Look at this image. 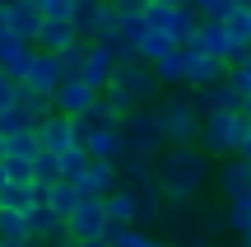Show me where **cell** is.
<instances>
[{
    "mask_svg": "<svg viewBox=\"0 0 251 247\" xmlns=\"http://www.w3.org/2000/svg\"><path fill=\"white\" fill-rule=\"evenodd\" d=\"M214 164L200 145H163V154L153 159V182L168 201L186 205L191 196H200V187L209 182Z\"/></svg>",
    "mask_w": 251,
    "mask_h": 247,
    "instance_id": "cell-1",
    "label": "cell"
},
{
    "mask_svg": "<svg viewBox=\"0 0 251 247\" xmlns=\"http://www.w3.org/2000/svg\"><path fill=\"white\" fill-rule=\"evenodd\" d=\"M247 131H251V121L242 117V108L237 112H205V117H200L196 145L205 149L209 159H228V154H242Z\"/></svg>",
    "mask_w": 251,
    "mask_h": 247,
    "instance_id": "cell-2",
    "label": "cell"
},
{
    "mask_svg": "<svg viewBox=\"0 0 251 247\" xmlns=\"http://www.w3.org/2000/svg\"><path fill=\"white\" fill-rule=\"evenodd\" d=\"M153 117H158V131L168 145H196L200 136V112L191 103V93H168V98L153 103Z\"/></svg>",
    "mask_w": 251,
    "mask_h": 247,
    "instance_id": "cell-3",
    "label": "cell"
},
{
    "mask_svg": "<svg viewBox=\"0 0 251 247\" xmlns=\"http://www.w3.org/2000/svg\"><path fill=\"white\" fill-rule=\"evenodd\" d=\"M121 140H126V154H140V159H158L163 154V131H158V117L153 108H130L121 117Z\"/></svg>",
    "mask_w": 251,
    "mask_h": 247,
    "instance_id": "cell-4",
    "label": "cell"
},
{
    "mask_svg": "<svg viewBox=\"0 0 251 247\" xmlns=\"http://www.w3.org/2000/svg\"><path fill=\"white\" fill-rule=\"evenodd\" d=\"M112 89H121V93H130L140 108H153V103L163 98V80L153 75V65L149 61H117V70H112Z\"/></svg>",
    "mask_w": 251,
    "mask_h": 247,
    "instance_id": "cell-5",
    "label": "cell"
},
{
    "mask_svg": "<svg viewBox=\"0 0 251 247\" xmlns=\"http://www.w3.org/2000/svg\"><path fill=\"white\" fill-rule=\"evenodd\" d=\"M144 19H149V28H163L177 47H186L191 37H196V28H200V19H196L191 5H163V0H149V5H144Z\"/></svg>",
    "mask_w": 251,
    "mask_h": 247,
    "instance_id": "cell-6",
    "label": "cell"
},
{
    "mask_svg": "<svg viewBox=\"0 0 251 247\" xmlns=\"http://www.w3.org/2000/svg\"><path fill=\"white\" fill-rule=\"evenodd\" d=\"M121 28V9L117 0H84V5H75V33L84 37V42H93V37H107Z\"/></svg>",
    "mask_w": 251,
    "mask_h": 247,
    "instance_id": "cell-7",
    "label": "cell"
},
{
    "mask_svg": "<svg viewBox=\"0 0 251 247\" xmlns=\"http://www.w3.org/2000/svg\"><path fill=\"white\" fill-rule=\"evenodd\" d=\"M102 229H107V205H102V196H79V205L65 215V233H70V238H102Z\"/></svg>",
    "mask_w": 251,
    "mask_h": 247,
    "instance_id": "cell-8",
    "label": "cell"
},
{
    "mask_svg": "<svg viewBox=\"0 0 251 247\" xmlns=\"http://www.w3.org/2000/svg\"><path fill=\"white\" fill-rule=\"evenodd\" d=\"M93 98H98V89H89L79 75H65V80L51 89V108L65 112V117H84V112L93 108Z\"/></svg>",
    "mask_w": 251,
    "mask_h": 247,
    "instance_id": "cell-9",
    "label": "cell"
},
{
    "mask_svg": "<svg viewBox=\"0 0 251 247\" xmlns=\"http://www.w3.org/2000/svg\"><path fill=\"white\" fill-rule=\"evenodd\" d=\"M112 70H117V52H112L102 37H93L89 42V52H84V65H79V80L89 84V89H107V80H112Z\"/></svg>",
    "mask_w": 251,
    "mask_h": 247,
    "instance_id": "cell-10",
    "label": "cell"
},
{
    "mask_svg": "<svg viewBox=\"0 0 251 247\" xmlns=\"http://www.w3.org/2000/svg\"><path fill=\"white\" fill-rule=\"evenodd\" d=\"M191 103H196V112L205 117V112H237L242 108V93H237V84L228 80H214V84H205V89H196L191 93Z\"/></svg>",
    "mask_w": 251,
    "mask_h": 247,
    "instance_id": "cell-11",
    "label": "cell"
},
{
    "mask_svg": "<svg viewBox=\"0 0 251 247\" xmlns=\"http://www.w3.org/2000/svg\"><path fill=\"white\" fill-rule=\"evenodd\" d=\"M75 187H79L84 196H112L121 187V168L112 164V159H89V168H84V177Z\"/></svg>",
    "mask_w": 251,
    "mask_h": 247,
    "instance_id": "cell-12",
    "label": "cell"
},
{
    "mask_svg": "<svg viewBox=\"0 0 251 247\" xmlns=\"http://www.w3.org/2000/svg\"><path fill=\"white\" fill-rule=\"evenodd\" d=\"M37 145L47 149V154H61V149L75 145V117H65V112H51V117L37 121Z\"/></svg>",
    "mask_w": 251,
    "mask_h": 247,
    "instance_id": "cell-13",
    "label": "cell"
},
{
    "mask_svg": "<svg viewBox=\"0 0 251 247\" xmlns=\"http://www.w3.org/2000/svg\"><path fill=\"white\" fill-rule=\"evenodd\" d=\"M61 80H65V70H61V61H56V52H42V47H37L33 65H28V75L19 84H28V89H37V93H51Z\"/></svg>",
    "mask_w": 251,
    "mask_h": 247,
    "instance_id": "cell-14",
    "label": "cell"
},
{
    "mask_svg": "<svg viewBox=\"0 0 251 247\" xmlns=\"http://www.w3.org/2000/svg\"><path fill=\"white\" fill-rule=\"evenodd\" d=\"M0 19H5V28H9V33H19L24 42H37L42 14H37L28 0H5V5H0Z\"/></svg>",
    "mask_w": 251,
    "mask_h": 247,
    "instance_id": "cell-15",
    "label": "cell"
},
{
    "mask_svg": "<svg viewBox=\"0 0 251 247\" xmlns=\"http://www.w3.org/2000/svg\"><path fill=\"white\" fill-rule=\"evenodd\" d=\"M224 75H228L224 56H209V52H200V47H191V65H186V84L191 89H205V84L224 80Z\"/></svg>",
    "mask_w": 251,
    "mask_h": 247,
    "instance_id": "cell-16",
    "label": "cell"
},
{
    "mask_svg": "<svg viewBox=\"0 0 251 247\" xmlns=\"http://www.w3.org/2000/svg\"><path fill=\"white\" fill-rule=\"evenodd\" d=\"M28 238H37V243H56V238H65V215H56L47 201H37L33 210H28Z\"/></svg>",
    "mask_w": 251,
    "mask_h": 247,
    "instance_id": "cell-17",
    "label": "cell"
},
{
    "mask_svg": "<svg viewBox=\"0 0 251 247\" xmlns=\"http://www.w3.org/2000/svg\"><path fill=\"white\" fill-rule=\"evenodd\" d=\"M186 47H200V52H209V56H233V37H228V28H224V19H205V24L196 28V37H191Z\"/></svg>",
    "mask_w": 251,
    "mask_h": 247,
    "instance_id": "cell-18",
    "label": "cell"
},
{
    "mask_svg": "<svg viewBox=\"0 0 251 247\" xmlns=\"http://www.w3.org/2000/svg\"><path fill=\"white\" fill-rule=\"evenodd\" d=\"M219 192H224V201L237 196V192H251V159L228 154L224 164H219Z\"/></svg>",
    "mask_w": 251,
    "mask_h": 247,
    "instance_id": "cell-19",
    "label": "cell"
},
{
    "mask_svg": "<svg viewBox=\"0 0 251 247\" xmlns=\"http://www.w3.org/2000/svg\"><path fill=\"white\" fill-rule=\"evenodd\" d=\"M102 205H107V220L112 224H140V196H135V187H117L112 196H102Z\"/></svg>",
    "mask_w": 251,
    "mask_h": 247,
    "instance_id": "cell-20",
    "label": "cell"
},
{
    "mask_svg": "<svg viewBox=\"0 0 251 247\" xmlns=\"http://www.w3.org/2000/svg\"><path fill=\"white\" fill-rule=\"evenodd\" d=\"M75 37H79V33H75V19H42L33 47H42V52H65Z\"/></svg>",
    "mask_w": 251,
    "mask_h": 247,
    "instance_id": "cell-21",
    "label": "cell"
},
{
    "mask_svg": "<svg viewBox=\"0 0 251 247\" xmlns=\"http://www.w3.org/2000/svg\"><path fill=\"white\" fill-rule=\"evenodd\" d=\"M42 201V187L37 182H14V177H9L5 187H0V205H5V210H33V205Z\"/></svg>",
    "mask_w": 251,
    "mask_h": 247,
    "instance_id": "cell-22",
    "label": "cell"
},
{
    "mask_svg": "<svg viewBox=\"0 0 251 247\" xmlns=\"http://www.w3.org/2000/svg\"><path fill=\"white\" fill-rule=\"evenodd\" d=\"M153 75H158L163 84H186V65H191V47H172L168 56H158V61H149Z\"/></svg>",
    "mask_w": 251,
    "mask_h": 247,
    "instance_id": "cell-23",
    "label": "cell"
},
{
    "mask_svg": "<svg viewBox=\"0 0 251 247\" xmlns=\"http://www.w3.org/2000/svg\"><path fill=\"white\" fill-rule=\"evenodd\" d=\"M79 196H84V192H79V187L70 182V177H56V182H51V187H47V192H42V201L51 205L56 215H70L75 205H79Z\"/></svg>",
    "mask_w": 251,
    "mask_h": 247,
    "instance_id": "cell-24",
    "label": "cell"
},
{
    "mask_svg": "<svg viewBox=\"0 0 251 247\" xmlns=\"http://www.w3.org/2000/svg\"><path fill=\"white\" fill-rule=\"evenodd\" d=\"M5 154H9V159H28V164H33V159L42 154V145H37V126L9 131V136H5Z\"/></svg>",
    "mask_w": 251,
    "mask_h": 247,
    "instance_id": "cell-25",
    "label": "cell"
},
{
    "mask_svg": "<svg viewBox=\"0 0 251 247\" xmlns=\"http://www.w3.org/2000/svg\"><path fill=\"white\" fill-rule=\"evenodd\" d=\"M117 168H121V182H126V187H144V182H153V159L121 154V159H117Z\"/></svg>",
    "mask_w": 251,
    "mask_h": 247,
    "instance_id": "cell-26",
    "label": "cell"
},
{
    "mask_svg": "<svg viewBox=\"0 0 251 247\" xmlns=\"http://www.w3.org/2000/svg\"><path fill=\"white\" fill-rule=\"evenodd\" d=\"M117 9H121V28H117V33H121L130 47H140L144 28H149V19H144V5H117Z\"/></svg>",
    "mask_w": 251,
    "mask_h": 247,
    "instance_id": "cell-27",
    "label": "cell"
},
{
    "mask_svg": "<svg viewBox=\"0 0 251 247\" xmlns=\"http://www.w3.org/2000/svg\"><path fill=\"white\" fill-rule=\"evenodd\" d=\"M224 28H228V37H233V52H247L251 47V19H247V9H228L224 14ZM228 61H233V56H228Z\"/></svg>",
    "mask_w": 251,
    "mask_h": 247,
    "instance_id": "cell-28",
    "label": "cell"
},
{
    "mask_svg": "<svg viewBox=\"0 0 251 247\" xmlns=\"http://www.w3.org/2000/svg\"><path fill=\"white\" fill-rule=\"evenodd\" d=\"M224 224L242 238V233L251 229V192H237V196H228V215H224Z\"/></svg>",
    "mask_w": 251,
    "mask_h": 247,
    "instance_id": "cell-29",
    "label": "cell"
},
{
    "mask_svg": "<svg viewBox=\"0 0 251 247\" xmlns=\"http://www.w3.org/2000/svg\"><path fill=\"white\" fill-rule=\"evenodd\" d=\"M56 164H61V177L79 182V177H84V168H89V149H84L79 140H75L70 149H61V154H56Z\"/></svg>",
    "mask_w": 251,
    "mask_h": 247,
    "instance_id": "cell-30",
    "label": "cell"
},
{
    "mask_svg": "<svg viewBox=\"0 0 251 247\" xmlns=\"http://www.w3.org/2000/svg\"><path fill=\"white\" fill-rule=\"evenodd\" d=\"M135 196H140V224H153V220L163 215V192H158V182L135 187Z\"/></svg>",
    "mask_w": 251,
    "mask_h": 247,
    "instance_id": "cell-31",
    "label": "cell"
},
{
    "mask_svg": "<svg viewBox=\"0 0 251 247\" xmlns=\"http://www.w3.org/2000/svg\"><path fill=\"white\" fill-rule=\"evenodd\" d=\"M172 47H177V42H172L163 28H144V37H140V56H144V61H158V56H168Z\"/></svg>",
    "mask_w": 251,
    "mask_h": 247,
    "instance_id": "cell-32",
    "label": "cell"
},
{
    "mask_svg": "<svg viewBox=\"0 0 251 247\" xmlns=\"http://www.w3.org/2000/svg\"><path fill=\"white\" fill-rule=\"evenodd\" d=\"M228 80L237 84V93H251V47H247V52H233V61H228Z\"/></svg>",
    "mask_w": 251,
    "mask_h": 247,
    "instance_id": "cell-33",
    "label": "cell"
},
{
    "mask_svg": "<svg viewBox=\"0 0 251 247\" xmlns=\"http://www.w3.org/2000/svg\"><path fill=\"white\" fill-rule=\"evenodd\" d=\"M19 103H24L28 112H33V121H42V117H51V93H37V89H28V84H19Z\"/></svg>",
    "mask_w": 251,
    "mask_h": 247,
    "instance_id": "cell-34",
    "label": "cell"
},
{
    "mask_svg": "<svg viewBox=\"0 0 251 247\" xmlns=\"http://www.w3.org/2000/svg\"><path fill=\"white\" fill-rule=\"evenodd\" d=\"M56 177H61V164H56V154H47V149H42V154L33 159V182L47 192V187H51Z\"/></svg>",
    "mask_w": 251,
    "mask_h": 247,
    "instance_id": "cell-35",
    "label": "cell"
},
{
    "mask_svg": "<svg viewBox=\"0 0 251 247\" xmlns=\"http://www.w3.org/2000/svg\"><path fill=\"white\" fill-rule=\"evenodd\" d=\"M0 238H28V215L0 205Z\"/></svg>",
    "mask_w": 251,
    "mask_h": 247,
    "instance_id": "cell-36",
    "label": "cell"
},
{
    "mask_svg": "<svg viewBox=\"0 0 251 247\" xmlns=\"http://www.w3.org/2000/svg\"><path fill=\"white\" fill-rule=\"evenodd\" d=\"M28 126H37V121H33V112H28L24 103H14V108L0 112V131H5V136L9 131H28Z\"/></svg>",
    "mask_w": 251,
    "mask_h": 247,
    "instance_id": "cell-37",
    "label": "cell"
},
{
    "mask_svg": "<svg viewBox=\"0 0 251 247\" xmlns=\"http://www.w3.org/2000/svg\"><path fill=\"white\" fill-rule=\"evenodd\" d=\"M84 52H89V42H84V37H75V42L65 47V52H56L61 70H65V75H79V65H84Z\"/></svg>",
    "mask_w": 251,
    "mask_h": 247,
    "instance_id": "cell-38",
    "label": "cell"
},
{
    "mask_svg": "<svg viewBox=\"0 0 251 247\" xmlns=\"http://www.w3.org/2000/svg\"><path fill=\"white\" fill-rule=\"evenodd\" d=\"M191 9H196V19L205 24V19H224L228 9H233V0H186Z\"/></svg>",
    "mask_w": 251,
    "mask_h": 247,
    "instance_id": "cell-39",
    "label": "cell"
},
{
    "mask_svg": "<svg viewBox=\"0 0 251 247\" xmlns=\"http://www.w3.org/2000/svg\"><path fill=\"white\" fill-rule=\"evenodd\" d=\"M84 117H89L93 126H121V117H117V112L107 108V98H102V93H98V98H93V108L84 112Z\"/></svg>",
    "mask_w": 251,
    "mask_h": 247,
    "instance_id": "cell-40",
    "label": "cell"
},
{
    "mask_svg": "<svg viewBox=\"0 0 251 247\" xmlns=\"http://www.w3.org/2000/svg\"><path fill=\"white\" fill-rule=\"evenodd\" d=\"M75 5H79V0H42V19H75Z\"/></svg>",
    "mask_w": 251,
    "mask_h": 247,
    "instance_id": "cell-41",
    "label": "cell"
},
{
    "mask_svg": "<svg viewBox=\"0 0 251 247\" xmlns=\"http://www.w3.org/2000/svg\"><path fill=\"white\" fill-rule=\"evenodd\" d=\"M102 98H107V108L117 112V117H126V112H130V108H140V103H135L130 93H121V89H112V84H107V89H102Z\"/></svg>",
    "mask_w": 251,
    "mask_h": 247,
    "instance_id": "cell-42",
    "label": "cell"
},
{
    "mask_svg": "<svg viewBox=\"0 0 251 247\" xmlns=\"http://www.w3.org/2000/svg\"><path fill=\"white\" fill-rule=\"evenodd\" d=\"M14 103H19V80L0 70V112H5V108H14Z\"/></svg>",
    "mask_w": 251,
    "mask_h": 247,
    "instance_id": "cell-43",
    "label": "cell"
},
{
    "mask_svg": "<svg viewBox=\"0 0 251 247\" xmlns=\"http://www.w3.org/2000/svg\"><path fill=\"white\" fill-rule=\"evenodd\" d=\"M5 173L14 177V182H33V164H28V159H9L5 154Z\"/></svg>",
    "mask_w": 251,
    "mask_h": 247,
    "instance_id": "cell-44",
    "label": "cell"
},
{
    "mask_svg": "<svg viewBox=\"0 0 251 247\" xmlns=\"http://www.w3.org/2000/svg\"><path fill=\"white\" fill-rule=\"evenodd\" d=\"M70 247H107L102 238H70Z\"/></svg>",
    "mask_w": 251,
    "mask_h": 247,
    "instance_id": "cell-45",
    "label": "cell"
},
{
    "mask_svg": "<svg viewBox=\"0 0 251 247\" xmlns=\"http://www.w3.org/2000/svg\"><path fill=\"white\" fill-rule=\"evenodd\" d=\"M33 238H0V247H28Z\"/></svg>",
    "mask_w": 251,
    "mask_h": 247,
    "instance_id": "cell-46",
    "label": "cell"
},
{
    "mask_svg": "<svg viewBox=\"0 0 251 247\" xmlns=\"http://www.w3.org/2000/svg\"><path fill=\"white\" fill-rule=\"evenodd\" d=\"M242 117L251 121V93H242Z\"/></svg>",
    "mask_w": 251,
    "mask_h": 247,
    "instance_id": "cell-47",
    "label": "cell"
},
{
    "mask_svg": "<svg viewBox=\"0 0 251 247\" xmlns=\"http://www.w3.org/2000/svg\"><path fill=\"white\" fill-rule=\"evenodd\" d=\"M242 159H251V131H247V145H242Z\"/></svg>",
    "mask_w": 251,
    "mask_h": 247,
    "instance_id": "cell-48",
    "label": "cell"
},
{
    "mask_svg": "<svg viewBox=\"0 0 251 247\" xmlns=\"http://www.w3.org/2000/svg\"><path fill=\"white\" fill-rule=\"evenodd\" d=\"M9 182V173H5V159H0V187H5Z\"/></svg>",
    "mask_w": 251,
    "mask_h": 247,
    "instance_id": "cell-49",
    "label": "cell"
},
{
    "mask_svg": "<svg viewBox=\"0 0 251 247\" xmlns=\"http://www.w3.org/2000/svg\"><path fill=\"white\" fill-rule=\"evenodd\" d=\"M144 247H168V243H158V238H144Z\"/></svg>",
    "mask_w": 251,
    "mask_h": 247,
    "instance_id": "cell-50",
    "label": "cell"
},
{
    "mask_svg": "<svg viewBox=\"0 0 251 247\" xmlns=\"http://www.w3.org/2000/svg\"><path fill=\"white\" fill-rule=\"evenodd\" d=\"M117 5H149V0H117Z\"/></svg>",
    "mask_w": 251,
    "mask_h": 247,
    "instance_id": "cell-51",
    "label": "cell"
},
{
    "mask_svg": "<svg viewBox=\"0 0 251 247\" xmlns=\"http://www.w3.org/2000/svg\"><path fill=\"white\" fill-rule=\"evenodd\" d=\"M0 159H5V131H0Z\"/></svg>",
    "mask_w": 251,
    "mask_h": 247,
    "instance_id": "cell-52",
    "label": "cell"
},
{
    "mask_svg": "<svg viewBox=\"0 0 251 247\" xmlns=\"http://www.w3.org/2000/svg\"><path fill=\"white\" fill-rule=\"evenodd\" d=\"M28 247H51V243H37V238H33V243H28Z\"/></svg>",
    "mask_w": 251,
    "mask_h": 247,
    "instance_id": "cell-53",
    "label": "cell"
},
{
    "mask_svg": "<svg viewBox=\"0 0 251 247\" xmlns=\"http://www.w3.org/2000/svg\"><path fill=\"white\" fill-rule=\"evenodd\" d=\"M242 243H247V247H251V229H247V233H242Z\"/></svg>",
    "mask_w": 251,
    "mask_h": 247,
    "instance_id": "cell-54",
    "label": "cell"
},
{
    "mask_svg": "<svg viewBox=\"0 0 251 247\" xmlns=\"http://www.w3.org/2000/svg\"><path fill=\"white\" fill-rule=\"evenodd\" d=\"M163 5H186V0H163Z\"/></svg>",
    "mask_w": 251,
    "mask_h": 247,
    "instance_id": "cell-55",
    "label": "cell"
},
{
    "mask_svg": "<svg viewBox=\"0 0 251 247\" xmlns=\"http://www.w3.org/2000/svg\"><path fill=\"white\" fill-rule=\"evenodd\" d=\"M177 247H196V243H177Z\"/></svg>",
    "mask_w": 251,
    "mask_h": 247,
    "instance_id": "cell-56",
    "label": "cell"
},
{
    "mask_svg": "<svg viewBox=\"0 0 251 247\" xmlns=\"http://www.w3.org/2000/svg\"><path fill=\"white\" fill-rule=\"evenodd\" d=\"M247 19H251V5H247Z\"/></svg>",
    "mask_w": 251,
    "mask_h": 247,
    "instance_id": "cell-57",
    "label": "cell"
},
{
    "mask_svg": "<svg viewBox=\"0 0 251 247\" xmlns=\"http://www.w3.org/2000/svg\"><path fill=\"white\" fill-rule=\"evenodd\" d=\"M79 5H84V0H79Z\"/></svg>",
    "mask_w": 251,
    "mask_h": 247,
    "instance_id": "cell-58",
    "label": "cell"
}]
</instances>
